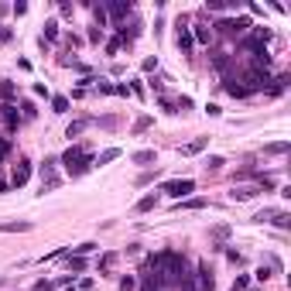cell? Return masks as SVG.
Segmentation results:
<instances>
[{"mask_svg":"<svg viewBox=\"0 0 291 291\" xmlns=\"http://www.w3.org/2000/svg\"><path fill=\"white\" fill-rule=\"evenodd\" d=\"M89 124H93V120H72V124L65 127V137H79V134L89 127Z\"/></svg>","mask_w":291,"mask_h":291,"instance_id":"obj_13","label":"cell"},{"mask_svg":"<svg viewBox=\"0 0 291 291\" xmlns=\"http://www.w3.org/2000/svg\"><path fill=\"white\" fill-rule=\"evenodd\" d=\"M182 24H185V17H182V21H178V48H182V55H189V52H192V45H195V41H192V34H189V31H185V28H182Z\"/></svg>","mask_w":291,"mask_h":291,"instance_id":"obj_10","label":"cell"},{"mask_svg":"<svg viewBox=\"0 0 291 291\" xmlns=\"http://www.w3.org/2000/svg\"><path fill=\"white\" fill-rule=\"evenodd\" d=\"M55 158H45V164H41V192H55L59 185H62V178H59V171H55Z\"/></svg>","mask_w":291,"mask_h":291,"instance_id":"obj_2","label":"cell"},{"mask_svg":"<svg viewBox=\"0 0 291 291\" xmlns=\"http://www.w3.org/2000/svg\"><path fill=\"white\" fill-rule=\"evenodd\" d=\"M254 278H257V281H267V278H271V267H257V274H254Z\"/></svg>","mask_w":291,"mask_h":291,"instance_id":"obj_32","label":"cell"},{"mask_svg":"<svg viewBox=\"0 0 291 291\" xmlns=\"http://www.w3.org/2000/svg\"><path fill=\"white\" fill-rule=\"evenodd\" d=\"M120 158V147H106L99 158H93V164H110V161H117Z\"/></svg>","mask_w":291,"mask_h":291,"instance_id":"obj_12","label":"cell"},{"mask_svg":"<svg viewBox=\"0 0 291 291\" xmlns=\"http://www.w3.org/2000/svg\"><path fill=\"white\" fill-rule=\"evenodd\" d=\"M130 161H134V164H151V161H154V151H137Z\"/></svg>","mask_w":291,"mask_h":291,"instance_id":"obj_19","label":"cell"},{"mask_svg":"<svg viewBox=\"0 0 291 291\" xmlns=\"http://www.w3.org/2000/svg\"><path fill=\"white\" fill-rule=\"evenodd\" d=\"M206 144H209V137H195V141H189V144L182 147V154H199Z\"/></svg>","mask_w":291,"mask_h":291,"instance_id":"obj_14","label":"cell"},{"mask_svg":"<svg viewBox=\"0 0 291 291\" xmlns=\"http://www.w3.org/2000/svg\"><path fill=\"white\" fill-rule=\"evenodd\" d=\"M28 178H31V164H28V161H17L14 171H10V185L21 189V185H28Z\"/></svg>","mask_w":291,"mask_h":291,"instance_id":"obj_6","label":"cell"},{"mask_svg":"<svg viewBox=\"0 0 291 291\" xmlns=\"http://www.w3.org/2000/svg\"><path fill=\"white\" fill-rule=\"evenodd\" d=\"M0 96H3V99L10 103V99L17 96V89H14V82H0Z\"/></svg>","mask_w":291,"mask_h":291,"instance_id":"obj_21","label":"cell"},{"mask_svg":"<svg viewBox=\"0 0 291 291\" xmlns=\"http://www.w3.org/2000/svg\"><path fill=\"white\" fill-rule=\"evenodd\" d=\"M113 264H117V254H103V257H99V274L113 271Z\"/></svg>","mask_w":291,"mask_h":291,"instance_id":"obj_16","label":"cell"},{"mask_svg":"<svg viewBox=\"0 0 291 291\" xmlns=\"http://www.w3.org/2000/svg\"><path fill=\"white\" fill-rule=\"evenodd\" d=\"M189 281H192V288H195V291H213V285H216V281H213V271H209L206 260L195 267V274H189Z\"/></svg>","mask_w":291,"mask_h":291,"instance_id":"obj_3","label":"cell"},{"mask_svg":"<svg viewBox=\"0 0 291 291\" xmlns=\"http://www.w3.org/2000/svg\"><path fill=\"white\" fill-rule=\"evenodd\" d=\"M62 164H65V171H69V175H86V171H89V168H93V154H89V151H86V147H69V151H65V154H62Z\"/></svg>","mask_w":291,"mask_h":291,"instance_id":"obj_1","label":"cell"},{"mask_svg":"<svg viewBox=\"0 0 291 291\" xmlns=\"http://www.w3.org/2000/svg\"><path fill=\"white\" fill-rule=\"evenodd\" d=\"M52 110H55V113H69V99H65V96H55V99H52Z\"/></svg>","mask_w":291,"mask_h":291,"instance_id":"obj_22","label":"cell"},{"mask_svg":"<svg viewBox=\"0 0 291 291\" xmlns=\"http://www.w3.org/2000/svg\"><path fill=\"white\" fill-rule=\"evenodd\" d=\"M243 82H247L243 89H247V93H254V89H267L271 75H267V72H260V69H254V72H247V79H243Z\"/></svg>","mask_w":291,"mask_h":291,"instance_id":"obj_5","label":"cell"},{"mask_svg":"<svg viewBox=\"0 0 291 291\" xmlns=\"http://www.w3.org/2000/svg\"><path fill=\"white\" fill-rule=\"evenodd\" d=\"M226 93H229V96H247V89H243L236 79H226Z\"/></svg>","mask_w":291,"mask_h":291,"instance_id":"obj_18","label":"cell"},{"mask_svg":"<svg viewBox=\"0 0 291 291\" xmlns=\"http://www.w3.org/2000/svg\"><path fill=\"white\" fill-rule=\"evenodd\" d=\"M17 120H21V117H17V106H14V103H0V124H3L7 130H14Z\"/></svg>","mask_w":291,"mask_h":291,"instance_id":"obj_7","label":"cell"},{"mask_svg":"<svg viewBox=\"0 0 291 291\" xmlns=\"http://www.w3.org/2000/svg\"><path fill=\"white\" fill-rule=\"evenodd\" d=\"M154 206H158V195H144V199L137 202V213H151Z\"/></svg>","mask_w":291,"mask_h":291,"instance_id":"obj_17","label":"cell"},{"mask_svg":"<svg viewBox=\"0 0 291 291\" xmlns=\"http://www.w3.org/2000/svg\"><path fill=\"white\" fill-rule=\"evenodd\" d=\"M178 288H182V291H195V288H192V281H182Z\"/></svg>","mask_w":291,"mask_h":291,"instance_id":"obj_36","label":"cell"},{"mask_svg":"<svg viewBox=\"0 0 291 291\" xmlns=\"http://www.w3.org/2000/svg\"><path fill=\"white\" fill-rule=\"evenodd\" d=\"M223 164H226V161H223L219 154H213V158H206V171H219Z\"/></svg>","mask_w":291,"mask_h":291,"instance_id":"obj_23","label":"cell"},{"mask_svg":"<svg viewBox=\"0 0 291 291\" xmlns=\"http://www.w3.org/2000/svg\"><path fill=\"white\" fill-rule=\"evenodd\" d=\"M288 151V141H274V144H267V154H285Z\"/></svg>","mask_w":291,"mask_h":291,"instance_id":"obj_25","label":"cell"},{"mask_svg":"<svg viewBox=\"0 0 291 291\" xmlns=\"http://www.w3.org/2000/svg\"><path fill=\"white\" fill-rule=\"evenodd\" d=\"M254 219H257V223H267V219H274V209H264V213H257Z\"/></svg>","mask_w":291,"mask_h":291,"instance_id":"obj_31","label":"cell"},{"mask_svg":"<svg viewBox=\"0 0 291 291\" xmlns=\"http://www.w3.org/2000/svg\"><path fill=\"white\" fill-rule=\"evenodd\" d=\"M45 38H48V41L59 38V21H48V24H45ZM45 38H41V41H45Z\"/></svg>","mask_w":291,"mask_h":291,"instance_id":"obj_20","label":"cell"},{"mask_svg":"<svg viewBox=\"0 0 291 291\" xmlns=\"http://www.w3.org/2000/svg\"><path fill=\"white\" fill-rule=\"evenodd\" d=\"M164 192H168L171 199H182V195L195 192V182H192V178H175V182H164Z\"/></svg>","mask_w":291,"mask_h":291,"instance_id":"obj_4","label":"cell"},{"mask_svg":"<svg viewBox=\"0 0 291 291\" xmlns=\"http://www.w3.org/2000/svg\"><path fill=\"white\" fill-rule=\"evenodd\" d=\"M213 236H216V240H226V236H229V229H226V226H216V229H213Z\"/></svg>","mask_w":291,"mask_h":291,"instance_id":"obj_33","label":"cell"},{"mask_svg":"<svg viewBox=\"0 0 291 291\" xmlns=\"http://www.w3.org/2000/svg\"><path fill=\"white\" fill-rule=\"evenodd\" d=\"M209 38H213V31H209L206 24H195V34H192V41H202V45H206Z\"/></svg>","mask_w":291,"mask_h":291,"instance_id":"obj_15","label":"cell"},{"mask_svg":"<svg viewBox=\"0 0 291 291\" xmlns=\"http://www.w3.org/2000/svg\"><path fill=\"white\" fill-rule=\"evenodd\" d=\"M96 250V243H79V247H72V257H82V254H93Z\"/></svg>","mask_w":291,"mask_h":291,"instance_id":"obj_24","label":"cell"},{"mask_svg":"<svg viewBox=\"0 0 291 291\" xmlns=\"http://www.w3.org/2000/svg\"><path fill=\"white\" fill-rule=\"evenodd\" d=\"M65 264H69V271H82V267H86V260H82V257H69Z\"/></svg>","mask_w":291,"mask_h":291,"instance_id":"obj_27","label":"cell"},{"mask_svg":"<svg viewBox=\"0 0 291 291\" xmlns=\"http://www.w3.org/2000/svg\"><path fill=\"white\" fill-rule=\"evenodd\" d=\"M274 223H278L281 229H288V226H291V216H288V213H274Z\"/></svg>","mask_w":291,"mask_h":291,"instance_id":"obj_26","label":"cell"},{"mask_svg":"<svg viewBox=\"0 0 291 291\" xmlns=\"http://www.w3.org/2000/svg\"><path fill=\"white\" fill-rule=\"evenodd\" d=\"M93 14H96L99 24H106V10H103V3H93Z\"/></svg>","mask_w":291,"mask_h":291,"instance_id":"obj_28","label":"cell"},{"mask_svg":"<svg viewBox=\"0 0 291 291\" xmlns=\"http://www.w3.org/2000/svg\"><path fill=\"white\" fill-rule=\"evenodd\" d=\"M147 127H151V117H141V120H137V124H134V130H137V134H144Z\"/></svg>","mask_w":291,"mask_h":291,"instance_id":"obj_29","label":"cell"},{"mask_svg":"<svg viewBox=\"0 0 291 291\" xmlns=\"http://www.w3.org/2000/svg\"><path fill=\"white\" fill-rule=\"evenodd\" d=\"M7 38H10V28H3V24H0V41H7Z\"/></svg>","mask_w":291,"mask_h":291,"instance_id":"obj_34","label":"cell"},{"mask_svg":"<svg viewBox=\"0 0 291 291\" xmlns=\"http://www.w3.org/2000/svg\"><path fill=\"white\" fill-rule=\"evenodd\" d=\"M141 291H161V288H158V285H151V281H144V288H141Z\"/></svg>","mask_w":291,"mask_h":291,"instance_id":"obj_35","label":"cell"},{"mask_svg":"<svg viewBox=\"0 0 291 291\" xmlns=\"http://www.w3.org/2000/svg\"><path fill=\"white\" fill-rule=\"evenodd\" d=\"M134 285H137V281H134L130 274H127V278H120V288H124V291H134Z\"/></svg>","mask_w":291,"mask_h":291,"instance_id":"obj_30","label":"cell"},{"mask_svg":"<svg viewBox=\"0 0 291 291\" xmlns=\"http://www.w3.org/2000/svg\"><path fill=\"white\" fill-rule=\"evenodd\" d=\"M103 10H106L110 17H127V14L134 10V3H103Z\"/></svg>","mask_w":291,"mask_h":291,"instance_id":"obj_11","label":"cell"},{"mask_svg":"<svg viewBox=\"0 0 291 291\" xmlns=\"http://www.w3.org/2000/svg\"><path fill=\"white\" fill-rule=\"evenodd\" d=\"M31 229V219H10V223H0V233H28Z\"/></svg>","mask_w":291,"mask_h":291,"instance_id":"obj_9","label":"cell"},{"mask_svg":"<svg viewBox=\"0 0 291 291\" xmlns=\"http://www.w3.org/2000/svg\"><path fill=\"white\" fill-rule=\"evenodd\" d=\"M257 192H260V185H233L229 199H233V202H247V199H254Z\"/></svg>","mask_w":291,"mask_h":291,"instance_id":"obj_8","label":"cell"}]
</instances>
